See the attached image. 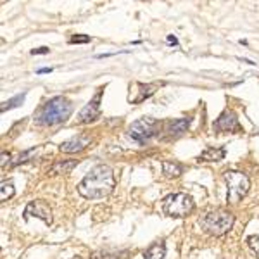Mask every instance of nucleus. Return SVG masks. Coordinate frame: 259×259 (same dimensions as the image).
Instances as JSON below:
<instances>
[{
	"label": "nucleus",
	"mask_w": 259,
	"mask_h": 259,
	"mask_svg": "<svg viewBox=\"0 0 259 259\" xmlns=\"http://www.w3.org/2000/svg\"><path fill=\"white\" fill-rule=\"evenodd\" d=\"M116 180L112 169L107 164H99L92 168L87 177L78 183V194L85 199H104L114 190Z\"/></svg>",
	"instance_id": "1"
},
{
	"label": "nucleus",
	"mask_w": 259,
	"mask_h": 259,
	"mask_svg": "<svg viewBox=\"0 0 259 259\" xmlns=\"http://www.w3.org/2000/svg\"><path fill=\"white\" fill-rule=\"evenodd\" d=\"M73 106L66 97H54L47 100L44 106L40 107V111H36L35 121L36 124L41 126H54V124H61L71 116Z\"/></svg>",
	"instance_id": "2"
},
{
	"label": "nucleus",
	"mask_w": 259,
	"mask_h": 259,
	"mask_svg": "<svg viewBox=\"0 0 259 259\" xmlns=\"http://www.w3.org/2000/svg\"><path fill=\"white\" fill-rule=\"evenodd\" d=\"M235 223V216L228 211L218 209V211H211L207 214H204L200 218V227L206 233L209 235H225L227 232H230Z\"/></svg>",
	"instance_id": "3"
},
{
	"label": "nucleus",
	"mask_w": 259,
	"mask_h": 259,
	"mask_svg": "<svg viewBox=\"0 0 259 259\" xmlns=\"http://www.w3.org/2000/svg\"><path fill=\"white\" fill-rule=\"evenodd\" d=\"M194 211V199L187 194H169L162 199V212L171 218H187Z\"/></svg>",
	"instance_id": "4"
},
{
	"label": "nucleus",
	"mask_w": 259,
	"mask_h": 259,
	"mask_svg": "<svg viewBox=\"0 0 259 259\" xmlns=\"http://www.w3.org/2000/svg\"><path fill=\"white\" fill-rule=\"evenodd\" d=\"M225 182H227L228 187V195H227L228 204H239L249 192L250 187L249 177L240 173V171H227L225 173Z\"/></svg>",
	"instance_id": "5"
},
{
	"label": "nucleus",
	"mask_w": 259,
	"mask_h": 259,
	"mask_svg": "<svg viewBox=\"0 0 259 259\" xmlns=\"http://www.w3.org/2000/svg\"><path fill=\"white\" fill-rule=\"evenodd\" d=\"M159 130H161L159 121L145 116V118H140L139 121H135V123L130 126L128 135L132 140L139 142V144H145V142H149L152 137H156L157 133H159Z\"/></svg>",
	"instance_id": "6"
},
{
	"label": "nucleus",
	"mask_w": 259,
	"mask_h": 259,
	"mask_svg": "<svg viewBox=\"0 0 259 259\" xmlns=\"http://www.w3.org/2000/svg\"><path fill=\"white\" fill-rule=\"evenodd\" d=\"M40 218L45 225H52V209L45 200H31L24 209V220Z\"/></svg>",
	"instance_id": "7"
},
{
	"label": "nucleus",
	"mask_w": 259,
	"mask_h": 259,
	"mask_svg": "<svg viewBox=\"0 0 259 259\" xmlns=\"http://www.w3.org/2000/svg\"><path fill=\"white\" fill-rule=\"evenodd\" d=\"M100 100H102V92H99V94L80 111V114H78V121H80V123H94V121L99 118Z\"/></svg>",
	"instance_id": "8"
},
{
	"label": "nucleus",
	"mask_w": 259,
	"mask_h": 259,
	"mask_svg": "<svg viewBox=\"0 0 259 259\" xmlns=\"http://www.w3.org/2000/svg\"><path fill=\"white\" fill-rule=\"evenodd\" d=\"M214 130L220 133L223 132H239V119H237V114L233 111H223L220 114V118L214 121Z\"/></svg>",
	"instance_id": "9"
},
{
	"label": "nucleus",
	"mask_w": 259,
	"mask_h": 259,
	"mask_svg": "<svg viewBox=\"0 0 259 259\" xmlns=\"http://www.w3.org/2000/svg\"><path fill=\"white\" fill-rule=\"evenodd\" d=\"M90 144V137H85V135H80V137H74L68 142L61 145V150L62 152H68V154H73V152H80Z\"/></svg>",
	"instance_id": "10"
},
{
	"label": "nucleus",
	"mask_w": 259,
	"mask_h": 259,
	"mask_svg": "<svg viewBox=\"0 0 259 259\" xmlns=\"http://www.w3.org/2000/svg\"><path fill=\"white\" fill-rule=\"evenodd\" d=\"M166 257V244L156 242L144 252V259H164Z\"/></svg>",
	"instance_id": "11"
},
{
	"label": "nucleus",
	"mask_w": 259,
	"mask_h": 259,
	"mask_svg": "<svg viewBox=\"0 0 259 259\" xmlns=\"http://www.w3.org/2000/svg\"><path fill=\"white\" fill-rule=\"evenodd\" d=\"M227 156L225 149H214V147H209L206 149L202 154L199 156V161H207V162H218L221 161L223 157Z\"/></svg>",
	"instance_id": "12"
},
{
	"label": "nucleus",
	"mask_w": 259,
	"mask_h": 259,
	"mask_svg": "<svg viewBox=\"0 0 259 259\" xmlns=\"http://www.w3.org/2000/svg\"><path fill=\"white\" fill-rule=\"evenodd\" d=\"M182 173H183V166L180 162H173V161L162 162V175L166 178H178L182 177Z\"/></svg>",
	"instance_id": "13"
},
{
	"label": "nucleus",
	"mask_w": 259,
	"mask_h": 259,
	"mask_svg": "<svg viewBox=\"0 0 259 259\" xmlns=\"http://www.w3.org/2000/svg\"><path fill=\"white\" fill-rule=\"evenodd\" d=\"M190 128V119L183 118V119H173L168 124V133L169 135H182L187 130Z\"/></svg>",
	"instance_id": "14"
},
{
	"label": "nucleus",
	"mask_w": 259,
	"mask_h": 259,
	"mask_svg": "<svg viewBox=\"0 0 259 259\" xmlns=\"http://www.w3.org/2000/svg\"><path fill=\"white\" fill-rule=\"evenodd\" d=\"M76 164H78V161H74V159L59 161V162L54 164L52 169H50V175H66V173H69L73 168H76Z\"/></svg>",
	"instance_id": "15"
},
{
	"label": "nucleus",
	"mask_w": 259,
	"mask_h": 259,
	"mask_svg": "<svg viewBox=\"0 0 259 259\" xmlns=\"http://www.w3.org/2000/svg\"><path fill=\"white\" fill-rule=\"evenodd\" d=\"M24 97H26L24 94H19V95H16V97H12L11 100H7V102H4L2 104V112H6L9 109H14V107H19L21 104L24 102Z\"/></svg>",
	"instance_id": "16"
},
{
	"label": "nucleus",
	"mask_w": 259,
	"mask_h": 259,
	"mask_svg": "<svg viewBox=\"0 0 259 259\" xmlns=\"http://www.w3.org/2000/svg\"><path fill=\"white\" fill-rule=\"evenodd\" d=\"M14 195V185L11 182H2V192H0V200L6 202Z\"/></svg>",
	"instance_id": "17"
},
{
	"label": "nucleus",
	"mask_w": 259,
	"mask_h": 259,
	"mask_svg": "<svg viewBox=\"0 0 259 259\" xmlns=\"http://www.w3.org/2000/svg\"><path fill=\"white\" fill-rule=\"evenodd\" d=\"M139 87H140V90H142V95L135 100L137 104L142 102V100H145L147 97H150V95H152L154 92H156V89H157L156 85H145V83H139Z\"/></svg>",
	"instance_id": "18"
},
{
	"label": "nucleus",
	"mask_w": 259,
	"mask_h": 259,
	"mask_svg": "<svg viewBox=\"0 0 259 259\" xmlns=\"http://www.w3.org/2000/svg\"><path fill=\"white\" fill-rule=\"evenodd\" d=\"M247 245L259 256V235H250V237H247Z\"/></svg>",
	"instance_id": "19"
},
{
	"label": "nucleus",
	"mask_w": 259,
	"mask_h": 259,
	"mask_svg": "<svg viewBox=\"0 0 259 259\" xmlns=\"http://www.w3.org/2000/svg\"><path fill=\"white\" fill-rule=\"evenodd\" d=\"M90 36L89 35H73L69 40V44H89Z\"/></svg>",
	"instance_id": "20"
},
{
	"label": "nucleus",
	"mask_w": 259,
	"mask_h": 259,
	"mask_svg": "<svg viewBox=\"0 0 259 259\" xmlns=\"http://www.w3.org/2000/svg\"><path fill=\"white\" fill-rule=\"evenodd\" d=\"M47 52H49L47 47H40V49H33L31 50L33 56H38V54H40V56H44V54H47Z\"/></svg>",
	"instance_id": "21"
},
{
	"label": "nucleus",
	"mask_w": 259,
	"mask_h": 259,
	"mask_svg": "<svg viewBox=\"0 0 259 259\" xmlns=\"http://www.w3.org/2000/svg\"><path fill=\"white\" fill-rule=\"evenodd\" d=\"M9 154H7V152H2V168H6V166H7V162H9Z\"/></svg>",
	"instance_id": "22"
},
{
	"label": "nucleus",
	"mask_w": 259,
	"mask_h": 259,
	"mask_svg": "<svg viewBox=\"0 0 259 259\" xmlns=\"http://www.w3.org/2000/svg\"><path fill=\"white\" fill-rule=\"evenodd\" d=\"M166 44H168V45H178V40L175 38V35H169L168 40H166Z\"/></svg>",
	"instance_id": "23"
},
{
	"label": "nucleus",
	"mask_w": 259,
	"mask_h": 259,
	"mask_svg": "<svg viewBox=\"0 0 259 259\" xmlns=\"http://www.w3.org/2000/svg\"><path fill=\"white\" fill-rule=\"evenodd\" d=\"M47 73H52V68H45V69L36 71V74H47Z\"/></svg>",
	"instance_id": "24"
}]
</instances>
